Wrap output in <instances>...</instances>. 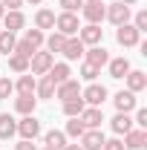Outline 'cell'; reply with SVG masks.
<instances>
[{"label": "cell", "instance_id": "277c9868", "mask_svg": "<svg viewBox=\"0 0 147 150\" xmlns=\"http://www.w3.org/2000/svg\"><path fill=\"white\" fill-rule=\"evenodd\" d=\"M81 98H84V104H87V107H101V104L107 101V87L92 81L87 90H81Z\"/></svg>", "mask_w": 147, "mask_h": 150}, {"label": "cell", "instance_id": "44dd1931", "mask_svg": "<svg viewBox=\"0 0 147 150\" xmlns=\"http://www.w3.org/2000/svg\"><path fill=\"white\" fill-rule=\"evenodd\" d=\"M35 107H37L35 95H18V98H15V110H18L20 115H35Z\"/></svg>", "mask_w": 147, "mask_h": 150}, {"label": "cell", "instance_id": "f6af8a7d", "mask_svg": "<svg viewBox=\"0 0 147 150\" xmlns=\"http://www.w3.org/2000/svg\"><path fill=\"white\" fill-rule=\"evenodd\" d=\"M3 15H6V9H3V3H0V18H3Z\"/></svg>", "mask_w": 147, "mask_h": 150}, {"label": "cell", "instance_id": "d6a6232c", "mask_svg": "<svg viewBox=\"0 0 147 150\" xmlns=\"http://www.w3.org/2000/svg\"><path fill=\"white\" fill-rule=\"evenodd\" d=\"M98 75H101V69H98V67H92V64H87V61H84V67H81V78H84V81H95V78H98Z\"/></svg>", "mask_w": 147, "mask_h": 150}, {"label": "cell", "instance_id": "ee69618b", "mask_svg": "<svg viewBox=\"0 0 147 150\" xmlns=\"http://www.w3.org/2000/svg\"><path fill=\"white\" fill-rule=\"evenodd\" d=\"M23 3H32V6H37V3H40V0H23Z\"/></svg>", "mask_w": 147, "mask_h": 150}, {"label": "cell", "instance_id": "ab89813d", "mask_svg": "<svg viewBox=\"0 0 147 150\" xmlns=\"http://www.w3.org/2000/svg\"><path fill=\"white\" fill-rule=\"evenodd\" d=\"M15 150H37L35 142H29V139H20L18 144H15Z\"/></svg>", "mask_w": 147, "mask_h": 150}, {"label": "cell", "instance_id": "2e32d148", "mask_svg": "<svg viewBox=\"0 0 147 150\" xmlns=\"http://www.w3.org/2000/svg\"><path fill=\"white\" fill-rule=\"evenodd\" d=\"M144 144H147V130H141V127L136 130L133 127L130 133H124V147L127 150H141Z\"/></svg>", "mask_w": 147, "mask_h": 150}, {"label": "cell", "instance_id": "83f0119b", "mask_svg": "<svg viewBox=\"0 0 147 150\" xmlns=\"http://www.w3.org/2000/svg\"><path fill=\"white\" fill-rule=\"evenodd\" d=\"M43 43H46V52H52V55H55V52H61V49H64V43H66V35H61V32H52V35L46 38Z\"/></svg>", "mask_w": 147, "mask_h": 150}, {"label": "cell", "instance_id": "d6986e66", "mask_svg": "<svg viewBox=\"0 0 147 150\" xmlns=\"http://www.w3.org/2000/svg\"><path fill=\"white\" fill-rule=\"evenodd\" d=\"M69 64H52V67H49V72H46V78H49V81H52V84H64V81H69Z\"/></svg>", "mask_w": 147, "mask_h": 150}, {"label": "cell", "instance_id": "7bdbcfd3", "mask_svg": "<svg viewBox=\"0 0 147 150\" xmlns=\"http://www.w3.org/2000/svg\"><path fill=\"white\" fill-rule=\"evenodd\" d=\"M118 3H124V6H136L139 0H118Z\"/></svg>", "mask_w": 147, "mask_h": 150}, {"label": "cell", "instance_id": "30bf717a", "mask_svg": "<svg viewBox=\"0 0 147 150\" xmlns=\"http://www.w3.org/2000/svg\"><path fill=\"white\" fill-rule=\"evenodd\" d=\"M84 43H81V38L72 35V38H66V43H64V49H61V55L66 58V61H78V58H84Z\"/></svg>", "mask_w": 147, "mask_h": 150}, {"label": "cell", "instance_id": "ffe728a7", "mask_svg": "<svg viewBox=\"0 0 147 150\" xmlns=\"http://www.w3.org/2000/svg\"><path fill=\"white\" fill-rule=\"evenodd\" d=\"M35 29H40V32L55 29V12H52V9H37V15H35Z\"/></svg>", "mask_w": 147, "mask_h": 150}, {"label": "cell", "instance_id": "1f68e13d", "mask_svg": "<svg viewBox=\"0 0 147 150\" xmlns=\"http://www.w3.org/2000/svg\"><path fill=\"white\" fill-rule=\"evenodd\" d=\"M84 130H87V127L81 124V118H69V121H66V133H64V136H69V139H81Z\"/></svg>", "mask_w": 147, "mask_h": 150}, {"label": "cell", "instance_id": "60d3db41", "mask_svg": "<svg viewBox=\"0 0 147 150\" xmlns=\"http://www.w3.org/2000/svg\"><path fill=\"white\" fill-rule=\"evenodd\" d=\"M0 3H3L6 12H12V9H20V6H23V0H0Z\"/></svg>", "mask_w": 147, "mask_h": 150}, {"label": "cell", "instance_id": "8d00e7d4", "mask_svg": "<svg viewBox=\"0 0 147 150\" xmlns=\"http://www.w3.org/2000/svg\"><path fill=\"white\" fill-rule=\"evenodd\" d=\"M133 124H139L141 130H147V110H144V107H139V110H136V118H133Z\"/></svg>", "mask_w": 147, "mask_h": 150}, {"label": "cell", "instance_id": "5b68a950", "mask_svg": "<svg viewBox=\"0 0 147 150\" xmlns=\"http://www.w3.org/2000/svg\"><path fill=\"white\" fill-rule=\"evenodd\" d=\"M104 20H110V23H115V26H121V23H130V6H124V3H110L107 6V12H104Z\"/></svg>", "mask_w": 147, "mask_h": 150}, {"label": "cell", "instance_id": "8fae6325", "mask_svg": "<svg viewBox=\"0 0 147 150\" xmlns=\"http://www.w3.org/2000/svg\"><path fill=\"white\" fill-rule=\"evenodd\" d=\"M0 20H3V29H6V32H20V29L26 26V18H23V12H20V9L6 12Z\"/></svg>", "mask_w": 147, "mask_h": 150}, {"label": "cell", "instance_id": "d4e9b609", "mask_svg": "<svg viewBox=\"0 0 147 150\" xmlns=\"http://www.w3.org/2000/svg\"><path fill=\"white\" fill-rule=\"evenodd\" d=\"M84 107H87V104H84L81 95H78V98H69V101H64V115H66V118H78V115L84 112Z\"/></svg>", "mask_w": 147, "mask_h": 150}, {"label": "cell", "instance_id": "4fadbf2b", "mask_svg": "<svg viewBox=\"0 0 147 150\" xmlns=\"http://www.w3.org/2000/svg\"><path fill=\"white\" fill-rule=\"evenodd\" d=\"M78 95H81V84L75 78H69V81L55 87V98H61V101H69V98H78Z\"/></svg>", "mask_w": 147, "mask_h": 150}, {"label": "cell", "instance_id": "e575fe53", "mask_svg": "<svg viewBox=\"0 0 147 150\" xmlns=\"http://www.w3.org/2000/svg\"><path fill=\"white\" fill-rule=\"evenodd\" d=\"M15 52H18V55H26V58H32V55L37 52V49H32V46H29L26 40H18V43H15Z\"/></svg>", "mask_w": 147, "mask_h": 150}, {"label": "cell", "instance_id": "3957f363", "mask_svg": "<svg viewBox=\"0 0 147 150\" xmlns=\"http://www.w3.org/2000/svg\"><path fill=\"white\" fill-rule=\"evenodd\" d=\"M52 64H55V55L52 52H40L37 49L35 55L29 58V75H46Z\"/></svg>", "mask_w": 147, "mask_h": 150}, {"label": "cell", "instance_id": "7dc6e473", "mask_svg": "<svg viewBox=\"0 0 147 150\" xmlns=\"http://www.w3.org/2000/svg\"><path fill=\"white\" fill-rule=\"evenodd\" d=\"M43 150H55V147H43Z\"/></svg>", "mask_w": 147, "mask_h": 150}, {"label": "cell", "instance_id": "74e56055", "mask_svg": "<svg viewBox=\"0 0 147 150\" xmlns=\"http://www.w3.org/2000/svg\"><path fill=\"white\" fill-rule=\"evenodd\" d=\"M61 6H64V12H78V9H81V6H84V0H61Z\"/></svg>", "mask_w": 147, "mask_h": 150}, {"label": "cell", "instance_id": "52a82bcc", "mask_svg": "<svg viewBox=\"0 0 147 150\" xmlns=\"http://www.w3.org/2000/svg\"><path fill=\"white\" fill-rule=\"evenodd\" d=\"M18 133H20V139L35 142L37 136H40V121H37L35 115H23V118L18 121Z\"/></svg>", "mask_w": 147, "mask_h": 150}, {"label": "cell", "instance_id": "4316f807", "mask_svg": "<svg viewBox=\"0 0 147 150\" xmlns=\"http://www.w3.org/2000/svg\"><path fill=\"white\" fill-rule=\"evenodd\" d=\"M15 43H18L15 32H6V29H0V55H12V52H15Z\"/></svg>", "mask_w": 147, "mask_h": 150}, {"label": "cell", "instance_id": "ac0fdd59", "mask_svg": "<svg viewBox=\"0 0 147 150\" xmlns=\"http://www.w3.org/2000/svg\"><path fill=\"white\" fill-rule=\"evenodd\" d=\"M124 78H127V90L130 93H141V90L147 87V75L141 72V69H130Z\"/></svg>", "mask_w": 147, "mask_h": 150}, {"label": "cell", "instance_id": "603a6c76", "mask_svg": "<svg viewBox=\"0 0 147 150\" xmlns=\"http://www.w3.org/2000/svg\"><path fill=\"white\" fill-rule=\"evenodd\" d=\"M35 87H37V81H35V75H29V72H23L18 78V84H15L18 95H35Z\"/></svg>", "mask_w": 147, "mask_h": 150}, {"label": "cell", "instance_id": "cb8c5ba5", "mask_svg": "<svg viewBox=\"0 0 147 150\" xmlns=\"http://www.w3.org/2000/svg\"><path fill=\"white\" fill-rule=\"evenodd\" d=\"M18 133V121L9 112H0V139H12Z\"/></svg>", "mask_w": 147, "mask_h": 150}, {"label": "cell", "instance_id": "f1b7e54d", "mask_svg": "<svg viewBox=\"0 0 147 150\" xmlns=\"http://www.w3.org/2000/svg\"><path fill=\"white\" fill-rule=\"evenodd\" d=\"M9 69H15V72H29V58L26 55H18V52H12L9 55Z\"/></svg>", "mask_w": 147, "mask_h": 150}, {"label": "cell", "instance_id": "836d02e7", "mask_svg": "<svg viewBox=\"0 0 147 150\" xmlns=\"http://www.w3.org/2000/svg\"><path fill=\"white\" fill-rule=\"evenodd\" d=\"M12 93H15V84H12V78H3V75H0V101H3V98H9Z\"/></svg>", "mask_w": 147, "mask_h": 150}, {"label": "cell", "instance_id": "d590c367", "mask_svg": "<svg viewBox=\"0 0 147 150\" xmlns=\"http://www.w3.org/2000/svg\"><path fill=\"white\" fill-rule=\"evenodd\" d=\"M139 32H147V12L141 9V12H136V23H133Z\"/></svg>", "mask_w": 147, "mask_h": 150}, {"label": "cell", "instance_id": "bcb514c9", "mask_svg": "<svg viewBox=\"0 0 147 150\" xmlns=\"http://www.w3.org/2000/svg\"><path fill=\"white\" fill-rule=\"evenodd\" d=\"M84 3H98V0H84Z\"/></svg>", "mask_w": 147, "mask_h": 150}, {"label": "cell", "instance_id": "7c38bea8", "mask_svg": "<svg viewBox=\"0 0 147 150\" xmlns=\"http://www.w3.org/2000/svg\"><path fill=\"white\" fill-rule=\"evenodd\" d=\"M104 133H101V127L98 130H84V136H81V147L84 150H101L104 147Z\"/></svg>", "mask_w": 147, "mask_h": 150}, {"label": "cell", "instance_id": "9c48e42d", "mask_svg": "<svg viewBox=\"0 0 147 150\" xmlns=\"http://www.w3.org/2000/svg\"><path fill=\"white\" fill-rule=\"evenodd\" d=\"M78 118H81V124H84L87 130H98L101 121H104V112H101V107H84V112H81Z\"/></svg>", "mask_w": 147, "mask_h": 150}, {"label": "cell", "instance_id": "b9f144b4", "mask_svg": "<svg viewBox=\"0 0 147 150\" xmlns=\"http://www.w3.org/2000/svg\"><path fill=\"white\" fill-rule=\"evenodd\" d=\"M64 150H84V147H81V144H66Z\"/></svg>", "mask_w": 147, "mask_h": 150}, {"label": "cell", "instance_id": "4dcf8cb0", "mask_svg": "<svg viewBox=\"0 0 147 150\" xmlns=\"http://www.w3.org/2000/svg\"><path fill=\"white\" fill-rule=\"evenodd\" d=\"M23 40H26V43H29L32 49H40V46H43V40H46V35H43L40 29H26Z\"/></svg>", "mask_w": 147, "mask_h": 150}, {"label": "cell", "instance_id": "5bb4252c", "mask_svg": "<svg viewBox=\"0 0 147 150\" xmlns=\"http://www.w3.org/2000/svg\"><path fill=\"white\" fill-rule=\"evenodd\" d=\"M84 58H87V64H92V67H107V61H110V55H107V49L98 43V46H90V49H84Z\"/></svg>", "mask_w": 147, "mask_h": 150}, {"label": "cell", "instance_id": "8992f818", "mask_svg": "<svg viewBox=\"0 0 147 150\" xmlns=\"http://www.w3.org/2000/svg\"><path fill=\"white\" fill-rule=\"evenodd\" d=\"M78 38H81V43H84V46H98V43H101V38H104V29H101L98 23H87V26H81V29H78Z\"/></svg>", "mask_w": 147, "mask_h": 150}, {"label": "cell", "instance_id": "9a60e30c", "mask_svg": "<svg viewBox=\"0 0 147 150\" xmlns=\"http://www.w3.org/2000/svg\"><path fill=\"white\" fill-rule=\"evenodd\" d=\"M112 104H115V110H118V112H133V110H136V93L121 90V93H115Z\"/></svg>", "mask_w": 147, "mask_h": 150}, {"label": "cell", "instance_id": "f546056e", "mask_svg": "<svg viewBox=\"0 0 147 150\" xmlns=\"http://www.w3.org/2000/svg\"><path fill=\"white\" fill-rule=\"evenodd\" d=\"M35 95H37V98H52V95H55V84L43 75V78L37 81V87H35Z\"/></svg>", "mask_w": 147, "mask_h": 150}, {"label": "cell", "instance_id": "6da1fadb", "mask_svg": "<svg viewBox=\"0 0 147 150\" xmlns=\"http://www.w3.org/2000/svg\"><path fill=\"white\" fill-rule=\"evenodd\" d=\"M115 40H118V46L130 49V46H139V43H141V32H139L133 23H121V26L115 29Z\"/></svg>", "mask_w": 147, "mask_h": 150}, {"label": "cell", "instance_id": "ba28073f", "mask_svg": "<svg viewBox=\"0 0 147 150\" xmlns=\"http://www.w3.org/2000/svg\"><path fill=\"white\" fill-rule=\"evenodd\" d=\"M81 12H84L87 23H98V26H101L104 12H107V3H104V0H98V3H84V6H81Z\"/></svg>", "mask_w": 147, "mask_h": 150}, {"label": "cell", "instance_id": "484cf974", "mask_svg": "<svg viewBox=\"0 0 147 150\" xmlns=\"http://www.w3.org/2000/svg\"><path fill=\"white\" fill-rule=\"evenodd\" d=\"M43 142H46V147H55V150H64V147H66V136H64L61 130L43 133Z\"/></svg>", "mask_w": 147, "mask_h": 150}, {"label": "cell", "instance_id": "7a4b0ae2", "mask_svg": "<svg viewBox=\"0 0 147 150\" xmlns=\"http://www.w3.org/2000/svg\"><path fill=\"white\" fill-rule=\"evenodd\" d=\"M78 29H81L78 15H72V12H61V15H55V32L72 38V35H78Z\"/></svg>", "mask_w": 147, "mask_h": 150}, {"label": "cell", "instance_id": "7402d4cb", "mask_svg": "<svg viewBox=\"0 0 147 150\" xmlns=\"http://www.w3.org/2000/svg\"><path fill=\"white\" fill-rule=\"evenodd\" d=\"M107 67H110V78H124V75L133 69L127 58H110V61H107Z\"/></svg>", "mask_w": 147, "mask_h": 150}, {"label": "cell", "instance_id": "f35d334b", "mask_svg": "<svg viewBox=\"0 0 147 150\" xmlns=\"http://www.w3.org/2000/svg\"><path fill=\"white\" fill-rule=\"evenodd\" d=\"M101 150H127V147H124V142H121V139H107Z\"/></svg>", "mask_w": 147, "mask_h": 150}, {"label": "cell", "instance_id": "e0dca14e", "mask_svg": "<svg viewBox=\"0 0 147 150\" xmlns=\"http://www.w3.org/2000/svg\"><path fill=\"white\" fill-rule=\"evenodd\" d=\"M110 127H112L115 136H124V133H130L136 124H133V115H130V112H115V118L110 121Z\"/></svg>", "mask_w": 147, "mask_h": 150}]
</instances>
